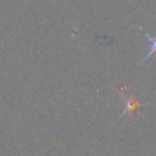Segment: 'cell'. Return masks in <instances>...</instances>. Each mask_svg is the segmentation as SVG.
Listing matches in <instances>:
<instances>
[{"mask_svg":"<svg viewBox=\"0 0 156 156\" xmlns=\"http://www.w3.org/2000/svg\"><path fill=\"white\" fill-rule=\"evenodd\" d=\"M144 36H145V37L149 40V43H151V51L148 52V55L145 56V59L143 60V62H145V60H147V59H149V58H151L154 54H156V37H152V36H151V34H148V33H145Z\"/></svg>","mask_w":156,"mask_h":156,"instance_id":"6da1fadb","label":"cell"},{"mask_svg":"<svg viewBox=\"0 0 156 156\" xmlns=\"http://www.w3.org/2000/svg\"><path fill=\"white\" fill-rule=\"evenodd\" d=\"M138 101H136V100H133L132 97H127L126 99V110H125V112L123 114H126V112H132V111H134L136 108L138 107Z\"/></svg>","mask_w":156,"mask_h":156,"instance_id":"7a4b0ae2","label":"cell"}]
</instances>
